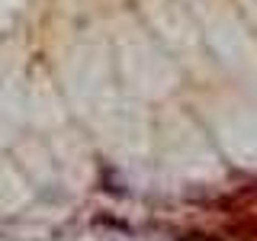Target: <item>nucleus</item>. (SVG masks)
I'll use <instances>...</instances> for the list:
<instances>
[{
  "instance_id": "f257e3e1",
  "label": "nucleus",
  "mask_w": 257,
  "mask_h": 241,
  "mask_svg": "<svg viewBox=\"0 0 257 241\" xmlns=\"http://www.w3.org/2000/svg\"><path fill=\"white\" fill-rule=\"evenodd\" d=\"M228 235L235 241H257V215H247V219H238L228 225Z\"/></svg>"
}]
</instances>
